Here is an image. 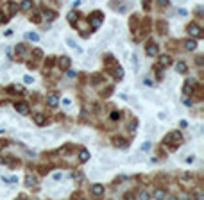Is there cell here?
Returning a JSON list of instances; mask_svg holds the SVG:
<instances>
[{
    "label": "cell",
    "instance_id": "22",
    "mask_svg": "<svg viewBox=\"0 0 204 200\" xmlns=\"http://www.w3.org/2000/svg\"><path fill=\"white\" fill-rule=\"evenodd\" d=\"M45 18L48 20V22H52V20L56 18V13H54V11H47V13H45Z\"/></svg>",
    "mask_w": 204,
    "mask_h": 200
},
{
    "label": "cell",
    "instance_id": "19",
    "mask_svg": "<svg viewBox=\"0 0 204 200\" xmlns=\"http://www.w3.org/2000/svg\"><path fill=\"white\" fill-rule=\"evenodd\" d=\"M165 195H167V193H165V189H156L152 197H154V198H163Z\"/></svg>",
    "mask_w": 204,
    "mask_h": 200
},
{
    "label": "cell",
    "instance_id": "20",
    "mask_svg": "<svg viewBox=\"0 0 204 200\" xmlns=\"http://www.w3.org/2000/svg\"><path fill=\"white\" fill-rule=\"evenodd\" d=\"M16 54H21V56H24V54H27L25 47H24V45H16Z\"/></svg>",
    "mask_w": 204,
    "mask_h": 200
},
{
    "label": "cell",
    "instance_id": "27",
    "mask_svg": "<svg viewBox=\"0 0 204 200\" xmlns=\"http://www.w3.org/2000/svg\"><path fill=\"white\" fill-rule=\"evenodd\" d=\"M118 118H120V113H118V111H115V113L111 114V120H118Z\"/></svg>",
    "mask_w": 204,
    "mask_h": 200
},
{
    "label": "cell",
    "instance_id": "3",
    "mask_svg": "<svg viewBox=\"0 0 204 200\" xmlns=\"http://www.w3.org/2000/svg\"><path fill=\"white\" fill-rule=\"evenodd\" d=\"M95 13H97L95 16H90V23L93 25V29H99L102 25V14L99 11H95Z\"/></svg>",
    "mask_w": 204,
    "mask_h": 200
},
{
    "label": "cell",
    "instance_id": "4",
    "mask_svg": "<svg viewBox=\"0 0 204 200\" xmlns=\"http://www.w3.org/2000/svg\"><path fill=\"white\" fill-rule=\"evenodd\" d=\"M57 65H59V68H61V70H68V68H70V57L61 56V57H59V61H57Z\"/></svg>",
    "mask_w": 204,
    "mask_h": 200
},
{
    "label": "cell",
    "instance_id": "10",
    "mask_svg": "<svg viewBox=\"0 0 204 200\" xmlns=\"http://www.w3.org/2000/svg\"><path fill=\"white\" fill-rule=\"evenodd\" d=\"M20 9L21 11H30L32 9V0H24V2L20 4Z\"/></svg>",
    "mask_w": 204,
    "mask_h": 200
},
{
    "label": "cell",
    "instance_id": "30",
    "mask_svg": "<svg viewBox=\"0 0 204 200\" xmlns=\"http://www.w3.org/2000/svg\"><path fill=\"white\" fill-rule=\"evenodd\" d=\"M41 54H43V52H41L39 48H36V50H34V56H36V57H41Z\"/></svg>",
    "mask_w": 204,
    "mask_h": 200
},
{
    "label": "cell",
    "instance_id": "17",
    "mask_svg": "<svg viewBox=\"0 0 204 200\" xmlns=\"http://www.w3.org/2000/svg\"><path fill=\"white\" fill-rule=\"evenodd\" d=\"M159 65H163V66L170 65V57H168V56H161V57H159Z\"/></svg>",
    "mask_w": 204,
    "mask_h": 200
},
{
    "label": "cell",
    "instance_id": "35",
    "mask_svg": "<svg viewBox=\"0 0 204 200\" xmlns=\"http://www.w3.org/2000/svg\"><path fill=\"white\" fill-rule=\"evenodd\" d=\"M0 163H2V159H0Z\"/></svg>",
    "mask_w": 204,
    "mask_h": 200
},
{
    "label": "cell",
    "instance_id": "23",
    "mask_svg": "<svg viewBox=\"0 0 204 200\" xmlns=\"http://www.w3.org/2000/svg\"><path fill=\"white\" fill-rule=\"evenodd\" d=\"M9 91H13V93H24V88H21V86H11Z\"/></svg>",
    "mask_w": 204,
    "mask_h": 200
},
{
    "label": "cell",
    "instance_id": "5",
    "mask_svg": "<svg viewBox=\"0 0 204 200\" xmlns=\"http://www.w3.org/2000/svg\"><path fill=\"white\" fill-rule=\"evenodd\" d=\"M15 109L20 114H29V106H27V104H24V102H16L15 104Z\"/></svg>",
    "mask_w": 204,
    "mask_h": 200
},
{
    "label": "cell",
    "instance_id": "2",
    "mask_svg": "<svg viewBox=\"0 0 204 200\" xmlns=\"http://www.w3.org/2000/svg\"><path fill=\"white\" fill-rule=\"evenodd\" d=\"M188 34L193 36V38H201V36H202V29H201L197 23H190V25H188Z\"/></svg>",
    "mask_w": 204,
    "mask_h": 200
},
{
    "label": "cell",
    "instance_id": "16",
    "mask_svg": "<svg viewBox=\"0 0 204 200\" xmlns=\"http://www.w3.org/2000/svg\"><path fill=\"white\" fill-rule=\"evenodd\" d=\"M176 70H177L179 73H185V71H186V63H183V61L177 63V65H176Z\"/></svg>",
    "mask_w": 204,
    "mask_h": 200
},
{
    "label": "cell",
    "instance_id": "8",
    "mask_svg": "<svg viewBox=\"0 0 204 200\" xmlns=\"http://www.w3.org/2000/svg\"><path fill=\"white\" fill-rule=\"evenodd\" d=\"M47 104L50 107H56L59 104V97H57V95H48V97H47Z\"/></svg>",
    "mask_w": 204,
    "mask_h": 200
},
{
    "label": "cell",
    "instance_id": "33",
    "mask_svg": "<svg viewBox=\"0 0 204 200\" xmlns=\"http://www.w3.org/2000/svg\"><path fill=\"white\" fill-rule=\"evenodd\" d=\"M158 4H159V5H167L168 0H158Z\"/></svg>",
    "mask_w": 204,
    "mask_h": 200
},
{
    "label": "cell",
    "instance_id": "26",
    "mask_svg": "<svg viewBox=\"0 0 204 200\" xmlns=\"http://www.w3.org/2000/svg\"><path fill=\"white\" fill-rule=\"evenodd\" d=\"M138 197H140V198H142V200H145V198H149L150 195H149V193H145V191H142V193H140Z\"/></svg>",
    "mask_w": 204,
    "mask_h": 200
},
{
    "label": "cell",
    "instance_id": "9",
    "mask_svg": "<svg viewBox=\"0 0 204 200\" xmlns=\"http://www.w3.org/2000/svg\"><path fill=\"white\" fill-rule=\"evenodd\" d=\"M34 122H36V125H43V123L47 122L45 114H43V113H36V114H34Z\"/></svg>",
    "mask_w": 204,
    "mask_h": 200
},
{
    "label": "cell",
    "instance_id": "13",
    "mask_svg": "<svg viewBox=\"0 0 204 200\" xmlns=\"http://www.w3.org/2000/svg\"><path fill=\"white\" fill-rule=\"evenodd\" d=\"M185 48H186V50H195V48H197V41L188 39L186 43H185Z\"/></svg>",
    "mask_w": 204,
    "mask_h": 200
},
{
    "label": "cell",
    "instance_id": "18",
    "mask_svg": "<svg viewBox=\"0 0 204 200\" xmlns=\"http://www.w3.org/2000/svg\"><path fill=\"white\" fill-rule=\"evenodd\" d=\"M77 18H79V14L73 11V13H70V14H68V22H70V23H75V22H77Z\"/></svg>",
    "mask_w": 204,
    "mask_h": 200
},
{
    "label": "cell",
    "instance_id": "28",
    "mask_svg": "<svg viewBox=\"0 0 204 200\" xmlns=\"http://www.w3.org/2000/svg\"><path fill=\"white\" fill-rule=\"evenodd\" d=\"M39 20H41V16H39L38 13H36L34 16H32V22H36V23H38V22H39Z\"/></svg>",
    "mask_w": 204,
    "mask_h": 200
},
{
    "label": "cell",
    "instance_id": "21",
    "mask_svg": "<svg viewBox=\"0 0 204 200\" xmlns=\"http://www.w3.org/2000/svg\"><path fill=\"white\" fill-rule=\"evenodd\" d=\"M25 184H27V186H34V184H36V179H34V177H30V175H29V177L25 179Z\"/></svg>",
    "mask_w": 204,
    "mask_h": 200
},
{
    "label": "cell",
    "instance_id": "6",
    "mask_svg": "<svg viewBox=\"0 0 204 200\" xmlns=\"http://www.w3.org/2000/svg\"><path fill=\"white\" fill-rule=\"evenodd\" d=\"M91 195H93V197L104 195V184H93V186H91Z\"/></svg>",
    "mask_w": 204,
    "mask_h": 200
},
{
    "label": "cell",
    "instance_id": "14",
    "mask_svg": "<svg viewBox=\"0 0 204 200\" xmlns=\"http://www.w3.org/2000/svg\"><path fill=\"white\" fill-rule=\"evenodd\" d=\"M113 70H115V71H113V75H115L116 79H122V77H124V70H122V66H115Z\"/></svg>",
    "mask_w": 204,
    "mask_h": 200
},
{
    "label": "cell",
    "instance_id": "12",
    "mask_svg": "<svg viewBox=\"0 0 204 200\" xmlns=\"http://www.w3.org/2000/svg\"><path fill=\"white\" fill-rule=\"evenodd\" d=\"M183 93H185V95H192L193 93V88H192V82L190 80L185 82V86H183Z\"/></svg>",
    "mask_w": 204,
    "mask_h": 200
},
{
    "label": "cell",
    "instance_id": "1",
    "mask_svg": "<svg viewBox=\"0 0 204 200\" xmlns=\"http://www.w3.org/2000/svg\"><path fill=\"white\" fill-rule=\"evenodd\" d=\"M181 140H183V136H181V132H170V134H167L165 136V145H170V146H177L179 143H181Z\"/></svg>",
    "mask_w": 204,
    "mask_h": 200
},
{
    "label": "cell",
    "instance_id": "29",
    "mask_svg": "<svg viewBox=\"0 0 204 200\" xmlns=\"http://www.w3.org/2000/svg\"><path fill=\"white\" fill-rule=\"evenodd\" d=\"M143 84H145V86H154V84H152V80H150V79H145V80H143Z\"/></svg>",
    "mask_w": 204,
    "mask_h": 200
},
{
    "label": "cell",
    "instance_id": "34",
    "mask_svg": "<svg viewBox=\"0 0 204 200\" xmlns=\"http://www.w3.org/2000/svg\"><path fill=\"white\" fill-rule=\"evenodd\" d=\"M6 145H7V143H6L4 140H0V148H4V146H6Z\"/></svg>",
    "mask_w": 204,
    "mask_h": 200
},
{
    "label": "cell",
    "instance_id": "11",
    "mask_svg": "<svg viewBox=\"0 0 204 200\" xmlns=\"http://www.w3.org/2000/svg\"><path fill=\"white\" fill-rule=\"evenodd\" d=\"M6 7H7V11H9V14H15V13L18 11V5H16L15 2H7V4H6Z\"/></svg>",
    "mask_w": 204,
    "mask_h": 200
},
{
    "label": "cell",
    "instance_id": "32",
    "mask_svg": "<svg viewBox=\"0 0 204 200\" xmlns=\"http://www.w3.org/2000/svg\"><path fill=\"white\" fill-rule=\"evenodd\" d=\"M6 20H7V18L4 16V13H2V11H0V23H4V22H6Z\"/></svg>",
    "mask_w": 204,
    "mask_h": 200
},
{
    "label": "cell",
    "instance_id": "25",
    "mask_svg": "<svg viewBox=\"0 0 204 200\" xmlns=\"http://www.w3.org/2000/svg\"><path fill=\"white\" fill-rule=\"evenodd\" d=\"M73 179H75V182H82V179H84V175H82V173L79 172L77 175H73Z\"/></svg>",
    "mask_w": 204,
    "mask_h": 200
},
{
    "label": "cell",
    "instance_id": "24",
    "mask_svg": "<svg viewBox=\"0 0 204 200\" xmlns=\"http://www.w3.org/2000/svg\"><path fill=\"white\" fill-rule=\"evenodd\" d=\"M27 39H32V41H38V34H36V32H27Z\"/></svg>",
    "mask_w": 204,
    "mask_h": 200
},
{
    "label": "cell",
    "instance_id": "15",
    "mask_svg": "<svg viewBox=\"0 0 204 200\" xmlns=\"http://www.w3.org/2000/svg\"><path fill=\"white\" fill-rule=\"evenodd\" d=\"M79 159H81V163H86L90 159V152L88 150H81V155H79Z\"/></svg>",
    "mask_w": 204,
    "mask_h": 200
},
{
    "label": "cell",
    "instance_id": "7",
    "mask_svg": "<svg viewBox=\"0 0 204 200\" xmlns=\"http://www.w3.org/2000/svg\"><path fill=\"white\" fill-rule=\"evenodd\" d=\"M158 52H159L158 45H149V47L145 48V54H147L149 57H156V56H158Z\"/></svg>",
    "mask_w": 204,
    "mask_h": 200
},
{
    "label": "cell",
    "instance_id": "31",
    "mask_svg": "<svg viewBox=\"0 0 204 200\" xmlns=\"http://www.w3.org/2000/svg\"><path fill=\"white\" fill-rule=\"evenodd\" d=\"M149 148H150V143H143L142 145V150H149Z\"/></svg>",
    "mask_w": 204,
    "mask_h": 200
}]
</instances>
